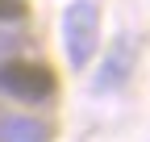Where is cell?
Returning <instances> with one entry per match:
<instances>
[{
    "label": "cell",
    "mask_w": 150,
    "mask_h": 142,
    "mask_svg": "<svg viewBox=\"0 0 150 142\" xmlns=\"http://www.w3.org/2000/svg\"><path fill=\"white\" fill-rule=\"evenodd\" d=\"M54 88H59V75L46 67V63H29V59H13L0 67V92H8L17 100H50Z\"/></svg>",
    "instance_id": "6da1fadb"
},
{
    "label": "cell",
    "mask_w": 150,
    "mask_h": 142,
    "mask_svg": "<svg viewBox=\"0 0 150 142\" xmlns=\"http://www.w3.org/2000/svg\"><path fill=\"white\" fill-rule=\"evenodd\" d=\"M92 42H96V17L88 4L67 9V46H71V63H88Z\"/></svg>",
    "instance_id": "7a4b0ae2"
},
{
    "label": "cell",
    "mask_w": 150,
    "mask_h": 142,
    "mask_svg": "<svg viewBox=\"0 0 150 142\" xmlns=\"http://www.w3.org/2000/svg\"><path fill=\"white\" fill-rule=\"evenodd\" d=\"M25 13H29L25 0H0V21H21Z\"/></svg>",
    "instance_id": "3957f363"
}]
</instances>
